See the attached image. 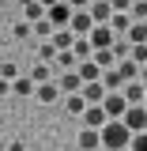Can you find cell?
<instances>
[{"label": "cell", "mask_w": 147, "mask_h": 151, "mask_svg": "<svg viewBox=\"0 0 147 151\" xmlns=\"http://www.w3.org/2000/svg\"><path fill=\"white\" fill-rule=\"evenodd\" d=\"M75 151H102V132L98 129H79V136H75Z\"/></svg>", "instance_id": "cell-6"}, {"label": "cell", "mask_w": 147, "mask_h": 151, "mask_svg": "<svg viewBox=\"0 0 147 151\" xmlns=\"http://www.w3.org/2000/svg\"><path fill=\"white\" fill-rule=\"evenodd\" d=\"M102 110H106V121H121V113L128 110V102H125L121 91H110L106 98H102Z\"/></svg>", "instance_id": "cell-3"}, {"label": "cell", "mask_w": 147, "mask_h": 151, "mask_svg": "<svg viewBox=\"0 0 147 151\" xmlns=\"http://www.w3.org/2000/svg\"><path fill=\"white\" fill-rule=\"evenodd\" d=\"M110 8H113V12H128L132 0H110Z\"/></svg>", "instance_id": "cell-34"}, {"label": "cell", "mask_w": 147, "mask_h": 151, "mask_svg": "<svg viewBox=\"0 0 147 151\" xmlns=\"http://www.w3.org/2000/svg\"><path fill=\"white\" fill-rule=\"evenodd\" d=\"M87 42H91V45H94V49H110V45H113V42H117V34H113V30H110V27H106V23H102V27H94V30H91V34H87Z\"/></svg>", "instance_id": "cell-7"}, {"label": "cell", "mask_w": 147, "mask_h": 151, "mask_svg": "<svg viewBox=\"0 0 147 151\" xmlns=\"http://www.w3.org/2000/svg\"><path fill=\"white\" fill-rule=\"evenodd\" d=\"M72 4H64V0H60V4H53V8H45V19H49V23H53V30H60V27H68V23H72Z\"/></svg>", "instance_id": "cell-5"}, {"label": "cell", "mask_w": 147, "mask_h": 151, "mask_svg": "<svg viewBox=\"0 0 147 151\" xmlns=\"http://www.w3.org/2000/svg\"><path fill=\"white\" fill-rule=\"evenodd\" d=\"M102 87H106V94H110V91H121V87H125V76L117 72V64H113L110 72H102Z\"/></svg>", "instance_id": "cell-18"}, {"label": "cell", "mask_w": 147, "mask_h": 151, "mask_svg": "<svg viewBox=\"0 0 147 151\" xmlns=\"http://www.w3.org/2000/svg\"><path fill=\"white\" fill-rule=\"evenodd\" d=\"M121 94H125V102H128V106H140V102H143V94H147V87L140 83V79H128V83L121 87Z\"/></svg>", "instance_id": "cell-10"}, {"label": "cell", "mask_w": 147, "mask_h": 151, "mask_svg": "<svg viewBox=\"0 0 147 151\" xmlns=\"http://www.w3.org/2000/svg\"><path fill=\"white\" fill-rule=\"evenodd\" d=\"M91 60L98 64V68H102V72H110L113 64H117V57H113V49H94V53H91Z\"/></svg>", "instance_id": "cell-21"}, {"label": "cell", "mask_w": 147, "mask_h": 151, "mask_svg": "<svg viewBox=\"0 0 147 151\" xmlns=\"http://www.w3.org/2000/svg\"><path fill=\"white\" fill-rule=\"evenodd\" d=\"M128 151H147V132H136L128 140Z\"/></svg>", "instance_id": "cell-32"}, {"label": "cell", "mask_w": 147, "mask_h": 151, "mask_svg": "<svg viewBox=\"0 0 147 151\" xmlns=\"http://www.w3.org/2000/svg\"><path fill=\"white\" fill-rule=\"evenodd\" d=\"M38 4H42V8H53V4H60V0H38Z\"/></svg>", "instance_id": "cell-39"}, {"label": "cell", "mask_w": 147, "mask_h": 151, "mask_svg": "<svg viewBox=\"0 0 147 151\" xmlns=\"http://www.w3.org/2000/svg\"><path fill=\"white\" fill-rule=\"evenodd\" d=\"M15 64H11V60H0V79H15Z\"/></svg>", "instance_id": "cell-33"}, {"label": "cell", "mask_w": 147, "mask_h": 151, "mask_svg": "<svg viewBox=\"0 0 147 151\" xmlns=\"http://www.w3.org/2000/svg\"><path fill=\"white\" fill-rule=\"evenodd\" d=\"M57 87H60V94H75L79 87H83V79L75 72H64V76H57Z\"/></svg>", "instance_id": "cell-16"}, {"label": "cell", "mask_w": 147, "mask_h": 151, "mask_svg": "<svg viewBox=\"0 0 147 151\" xmlns=\"http://www.w3.org/2000/svg\"><path fill=\"white\" fill-rule=\"evenodd\" d=\"M106 27H110L113 34L121 38V34H128V27H132V15H128V12H113V15H110V23H106Z\"/></svg>", "instance_id": "cell-13"}, {"label": "cell", "mask_w": 147, "mask_h": 151, "mask_svg": "<svg viewBox=\"0 0 147 151\" xmlns=\"http://www.w3.org/2000/svg\"><path fill=\"white\" fill-rule=\"evenodd\" d=\"M8 151H27V144H23V140H11V144H8Z\"/></svg>", "instance_id": "cell-35"}, {"label": "cell", "mask_w": 147, "mask_h": 151, "mask_svg": "<svg viewBox=\"0 0 147 151\" xmlns=\"http://www.w3.org/2000/svg\"><path fill=\"white\" fill-rule=\"evenodd\" d=\"M128 15L136 19V23H147V0H132V8H128Z\"/></svg>", "instance_id": "cell-30"}, {"label": "cell", "mask_w": 147, "mask_h": 151, "mask_svg": "<svg viewBox=\"0 0 147 151\" xmlns=\"http://www.w3.org/2000/svg\"><path fill=\"white\" fill-rule=\"evenodd\" d=\"M11 94L15 98H34V79L30 76H15L11 79Z\"/></svg>", "instance_id": "cell-11"}, {"label": "cell", "mask_w": 147, "mask_h": 151, "mask_svg": "<svg viewBox=\"0 0 147 151\" xmlns=\"http://www.w3.org/2000/svg\"><path fill=\"white\" fill-rule=\"evenodd\" d=\"M83 125H87V129H102V125H106V110H102V106H87V110H83Z\"/></svg>", "instance_id": "cell-15"}, {"label": "cell", "mask_w": 147, "mask_h": 151, "mask_svg": "<svg viewBox=\"0 0 147 151\" xmlns=\"http://www.w3.org/2000/svg\"><path fill=\"white\" fill-rule=\"evenodd\" d=\"M75 76H79L83 83H94V79H102V68H98L94 60H79V64H75Z\"/></svg>", "instance_id": "cell-12"}, {"label": "cell", "mask_w": 147, "mask_h": 151, "mask_svg": "<svg viewBox=\"0 0 147 151\" xmlns=\"http://www.w3.org/2000/svg\"><path fill=\"white\" fill-rule=\"evenodd\" d=\"M136 79H140V83H143V87H147V64H143V68H140V76H136Z\"/></svg>", "instance_id": "cell-38"}, {"label": "cell", "mask_w": 147, "mask_h": 151, "mask_svg": "<svg viewBox=\"0 0 147 151\" xmlns=\"http://www.w3.org/2000/svg\"><path fill=\"white\" fill-rule=\"evenodd\" d=\"M57 68H53V64H42V60H38V64H34V72H30V79H34V87H38V83H49V79H57Z\"/></svg>", "instance_id": "cell-22"}, {"label": "cell", "mask_w": 147, "mask_h": 151, "mask_svg": "<svg viewBox=\"0 0 147 151\" xmlns=\"http://www.w3.org/2000/svg\"><path fill=\"white\" fill-rule=\"evenodd\" d=\"M64 110L72 113V117H83V110H87V98L75 91V94H64Z\"/></svg>", "instance_id": "cell-17"}, {"label": "cell", "mask_w": 147, "mask_h": 151, "mask_svg": "<svg viewBox=\"0 0 147 151\" xmlns=\"http://www.w3.org/2000/svg\"><path fill=\"white\" fill-rule=\"evenodd\" d=\"M30 30H34V38H38V42H45V38H53V23L42 15L38 23H30Z\"/></svg>", "instance_id": "cell-24"}, {"label": "cell", "mask_w": 147, "mask_h": 151, "mask_svg": "<svg viewBox=\"0 0 147 151\" xmlns=\"http://www.w3.org/2000/svg\"><path fill=\"white\" fill-rule=\"evenodd\" d=\"M34 98H38V102H57V98H60L57 79H49V83H38V87H34Z\"/></svg>", "instance_id": "cell-14"}, {"label": "cell", "mask_w": 147, "mask_h": 151, "mask_svg": "<svg viewBox=\"0 0 147 151\" xmlns=\"http://www.w3.org/2000/svg\"><path fill=\"white\" fill-rule=\"evenodd\" d=\"M140 106H147V94H143V102H140Z\"/></svg>", "instance_id": "cell-42"}, {"label": "cell", "mask_w": 147, "mask_h": 151, "mask_svg": "<svg viewBox=\"0 0 147 151\" xmlns=\"http://www.w3.org/2000/svg\"><path fill=\"white\" fill-rule=\"evenodd\" d=\"M79 94L87 98V106H102V98H106V87H102V79H94V83H83Z\"/></svg>", "instance_id": "cell-9"}, {"label": "cell", "mask_w": 147, "mask_h": 151, "mask_svg": "<svg viewBox=\"0 0 147 151\" xmlns=\"http://www.w3.org/2000/svg\"><path fill=\"white\" fill-rule=\"evenodd\" d=\"M49 42H53L57 49H72V45H75V34L68 30V27H60V30H53V38H49Z\"/></svg>", "instance_id": "cell-20"}, {"label": "cell", "mask_w": 147, "mask_h": 151, "mask_svg": "<svg viewBox=\"0 0 147 151\" xmlns=\"http://www.w3.org/2000/svg\"><path fill=\"white\" fill-rule=\"evenodd\" d=\"M57 53H60V49H57L49 38H45V42H38V60H42V64H53V60H57Z\"/></svg>", "instance_id": "cell-23"}, {"label": "cell", "mask_w": 147, "mask_h": 151, "mask_svg": "<svg viewBox=\"0 0 147 151\" xmlns=\"http://www.w3.org/2000/svg\"><path fill=\"white\" fill-rule=\"evenodd\" d=\"M64 4H72V8H87L91 0H64Z\"/></svg>", "instance_id": "cell-37"}, {"label": "cell", "mask_w": 147, "mask_h": 151, "mask_svg": "<svg viewBox=\"0 0 147 151\" xmlns=\"http://www.w3.org/2000/svg\"><path fill=\"white\" fill-rule=\"evenodd\" d=\"M117 72L125 76V83H128V79H136V76H140V64H136L132 57H125V60H117Z\"/></svg>", "instance_id": "cell-25"}, {"label": "cell", "mask_w": 147, "mask_h": 151, "mask_svg": "<svg viewBox=\"0 0 147 151\" xmlns=\"http://www.w3.org/2000/svg\"><path fill=\"white\" fill-rule=\"evenodd\" d=\"M27 38H34V30H30V23H27V19L19 15V19H15V42H27Z\"/></svg>", "instance_id": "cell-29"}, {"label": "cell", "mask_w": 147, "mask_h": 151, "mask_svg": "<svg viewBox=\"0 0 147 151\" xmlns=\"http://www.w3.org/2000/svg\"><path fill=\"white\" fill-rule=\"evenodd\" d=\"M42 15H45V8H42L38 0H34V4H27V8H23V19H27V23H38Z\"/></svg>", "instance_id": "cell-28"}, {"label": "cell", "mask_w": 147, "mask_h": 151, "mask_svg": "<svg viewBox=\"0 0 147 151\" xmlns=\"http://www.w3.org/2000/svg\"><path fill=\"white\" fill-rule=\"evenodd\" d=\"M132 60H136V64H140V68H143V64H147V42H143V45H132Z\"/></svg>", "instance_id": "cell-31"}, {"label": "cell", "mask_w": 147, "mask_h": 151, "mask_svg": "<svg viewBox=\"0 0 147 151\" xmlns=\"http://www.w3.org/2000/svg\"><path fill=\"white\" fill-rule=\"evenodd\" d=\"M98 132H102V151H128L132 132L125 129V121H106Z\"/></svg>", "instance_id": "cell-1"}, {"label": "cell", "mask_w": 147, "mask_h": 151, "mask_svg": "<svg viewBox=\"0 0 147 151\" xmlns=\"http://www.w3.org/2000/svg\"><path fill=\"white\" fill-rule=\"evenodd\" d=\"M87 12H91V19H94V27H102V23H110V15H113L110 0H91V4H87Z\"/></svg>", "instance_id": "cell-8"}, {"label": "cell", "mask_w": 147, "mask_h": 151, "mask_svg": "<svg viewBox=\"0 0 147 151\" xmlns=\"http://www.w3.org/2000/svg\"><path fill=\"white\" fill-rule=\"evenodd\" d=\"M75 64H79V60H75L72 49H60V53H57V60H53V68H60V72H75Z\"/></svg>", "instance_id": "cell-19"}, {"label": "cell", "mask_w": 147, "mask_h": 151, "mask_svg": "<svg viewBox=\"0 0 147 151\" xmlns=\"http://www.w3.org/2000/svg\"><path fill=\"white\" fill-rule=\"evenodd\" d=\"M68 30H72L75 38H87L94 30V19H91V12H87V8H75L72 12V23H68Z\"/></svg>", "instance_id": "cell-4"}, {"label": "cell", "mask_w": 147, "mask_h": 151, "mask_svg": "<svg viewBox=\"0 0 147 151\" xmlns=\"http://www.w3.org/2000/svg\"><path fill=\"white\" fill-rule=\"evenodd\" d=\"M0 94H11V79H0Z\"/></svg>", "instance_id": "cell-36"}, {"label": "cell", "mask_w": 147, "mask_h": 151, "mask_svg": "<svg viewBox=\"0 0 147 151\" xmlns=\"http://www.w3.org/2000/svg\"><path fill=\"white\" fill-rule=\"evenodd\" d=\"M72 53H75V60H91V53H94V45H91V42H87V38H75Z\"/></svg>", "instance_id": "cell-27"}, {"label": "cell", "mask_w": 147, "mask_h": 151, "mask_svg": "<svg viewBox=\"0 0 147 151\" xmlns=\"http://www.w3.org/2000/svg\"><path fill=\"white\" fill-rule=\"evenodd\" d=\"M0 151H8V144H0Z\"/></svg>", "instance_id": "cell-41"}, {"label": "cell", "mask_w": 147, "mask_h": 151, "mask_svg": "<svg viewBox=\"0 0 147 151\" xmlns=\"http://www.w3.org/2000/svg\"><path fill=\"white\" fill-rule=\"evenodd\" d=\"M15 4H19V8H27V4H34V0H15Z\"/></svg>", "instance_id": "cell-40"}, {"label": "cell", "mask_w": 147, "mask_h": 151, "mask_svg": "<svg viewBox=\"0 0 147 151\" xmlns=\"http://www.w3.org/2000/svg\"><path fill=\"white\" fill-rule=\"evenodd\" d=\"M121 121H125V129L136 136V132H147V106H128V110L121 113Z\"/></svg>", "instance_id": "cell-2"}, {"label": "cell", "mask_w": 147, "mask_h": 151, "mask_svg": "<svg viewBox=\"0 0 147 151\" xmlns=\"http://www.w3.org/2000/svg\"><path fill=\"white\" fill-rule=\"evenodd\" d=\"M128 42H132V45H143V42H147V23H136V19H132V27H128Z\"/></svg>", "instance_id": "cell-26"}]
</instances>
